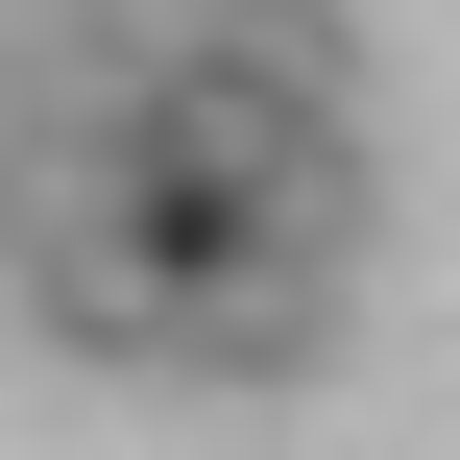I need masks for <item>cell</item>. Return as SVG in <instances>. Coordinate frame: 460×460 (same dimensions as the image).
<instances>
[{"mask_svg":"<svg viewBox=\"0 0 460 460\" xmlns=\"http://www.w3.org/2000/svg\"><path fill=\"white\" fill-rule=\"evenodd\" d=\"M340 291H364L340 243H243V267H194V364H170V388H315V364H340Z\"/></svg>","mask_w":460,"mask_h":460,"instance_id":"1","label":"cell"},{"mask_svg":"<svg viewBox=\"0 0 460 460\" xmlns=\"http://www.w3.org/2000/svg\"><path fill=\"white\" fill-rule=\"evenodd\" d=\"M24 49H49V73H121V97H170V73H218V49H243V0H49Z\"/></svg>","mask_w":460,"mask_h":460,"instance_id":"2","label":"cell"},{"mask_svg":"<svg viewBox=\"0 0 460 460\" xmlns=\"http://www.w3.org/2000/svg\"><path fill=\"white\" fill-rule=\"evenodd\" d=\"M218 73H267V97L364 121V0H243V49H218Z\"/></svg>","mask_w":460,"mask_h":460,"instance_id":"3","label":"cell"}]
</instances>
